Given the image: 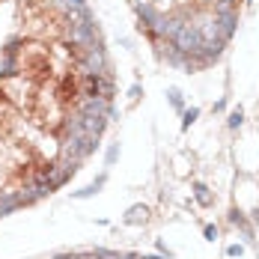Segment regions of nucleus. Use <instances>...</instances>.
I'll return each instance as SVG.
<instances>
[{
  "label": "nucleus",
  "instance_id": "1",
  "mask_svg": "<svg viewBox=\"0 0 259 259\" xmlns=\"http://www.w3.org/2000/svg\"><path fill=\"white\" fill-rule=\"evenodd\" d=\"M173 45L182 51V54H200L203 51V36L194 24H182L173 36Z\"/></svg>",
  "mask_w": 259,
  "mask_h": 259
},
{
  "label": "nucleus",
  "instance_id": "2",
  "mask_svg": "<svg viewBox=\"0 0 259 259\" xmlns=\"http://www.w3.org/2000/svg\"><path fill=\"white\" fill-rule=\"evenodd\" d=\"M146 217H149V209L146 206H131L128 214H125V224H140V220H146Z\"/></svg>",
  "mask_w": 259,
  "mask_h": 259
},
{
  "label": "nucleus",
  "instance_id": "3",
  "mask_svg": "<svg viewBox=\"0 0 259 259\" xmlns=\"http://www.w3.org/2000/svg\"><path fill=\"white\" fill-rule=\"evenodd\" d=\"M104 179H107V176H98V179H95L93 185H87V188H84V191H78L75 197H78V200H87V197H93V194H95V191L101 188V185H104Z\"/></svg>",
  "mask_w": 259,
  "mask_h": 259
},
{
  "label": "nucleus",
  "instance_id": "4",
  "mask_svg": "<svg viewBox=\"0 0 259 259\" xmlns=\"http://www.w3.org/2000/svg\"><path fill=\"white\" fill-rule=\"evenodd\" d=\"M194 194H197V203H200V206H212V194H209V188H206L203 182L194 185Z\"/></svg>",
  "mask_w": 259,
  "mask_h": 259
},
{
  "label": "nucleus",
  "instance_id": "5",
  "mask_svg": "<svg viewBox=\"0 0 259 259\" xmlns=\"http://www.w3.org/2000/svg\"><path fill=\"white\" fill-rule=\"evenodd\" d=\"M230 220H233V224H235V227H241V230H244V235H247V238L253 235V230H250V224H247V220H244V217H241L238 212H233V214H230Z\"/></svg>",
  "mask_w": 259,
  "mask_h": 259
},
{
  "label": "nucleus",
  "instance_id": "6",
  "mask_svg": "<svg viewBox=\"0 0 259 259\" xmlns=\"http://www.w3.org/2000/svg\"><path fill=\"white\" fill-rule=\"evenodd\" d=\"M241 122H244V110H241V107H235L233 114H230V119H227V125H230V128H238Z\"/></svg>",
  "mask_w": 259,
  "mask_h": 259
},
{
  "label": "nucleus",
  "instance_id": "7",
  "mask_svg": "<svg viewBox=\"0 0 259 259\" xmlns=\"http://www.w3.org/2000/svg\"><path fill=\"white\" fill-rule=\"evenodd\" d=\"M197 117H200V110H197V107H191V110H185V119H182V128H191V125L197 122Z\"/></svg>",
  "mask_w": 259,
  "mask_h": 259
},
{
  "label": "nucleus",
  "instance_id": "8",
  "mask_svg": "<svg viewBox=\"0 0 259 259\" xmlns=\"http://www.w3.org/2000/svg\"><path fill=\"white\" fill-rule=\"evenodd\" d=\"M170 104H173L176 110H182V107H185V104H182V93H179V90H170Z\"/></svg>",
  "mask_w": 259,
  "mask_h": 259
},
{
  "label": "nucleus",
  "instance_id": "9",
  "mask_svg": "<svg viewBox=\"0 0 259 259\" xmlns=\"http://www.w3.org/2000/svg\"><path fill=\"white\" fill-rule=\"evenodd\" d=\"M117 155H119V146L114 143V146L107 149V164H114V161H117Z\"/></svg>",
  "mask_w": 259,
  "mask_h": 259
},
{
  "label": "nucleus",
  "instance_id": "10",
  "mask_svg": "<svg viewBox=\"0 0 259 259\" xmlns=\"http://www.w3.org/2000/svg\"><path fill=\"white\" fill-rule=\"evenodd\" d=\"M241 253H244L241 244H230V247H227V256H241Z\"/></svg>",
  "mask_w": 259,
  "mask_h": 259
},
{
  "label": "nucleus",
  "instance_id": "11",
  "mask_svg": "<svg viewBox=\"0 0 259 259\" xmlns=\"http://www.w3.org/2000/svg\"><path fill=\"white\" fill-rule=\"evenodd\" d=\"M206 238H212V241H214V238H217V230H214V227H206Z\"/></svg>",
  "mask_w": 259,
  "mask_h": 259
},
{
  "label": "nucleus",
  "instance_id": "12",
  "mask_svg": "<svg viewBox=\"0 0 259 259\" xmlns=\"http://www.w3.org/2000/svg\"><path fill=\"white\" fill-rule=\"evenodd\" d=\"M149 259H155V256H149Z\"/></svg>",
  "mask_w": 259,
  "mask_h": 259
}]
</instances>
